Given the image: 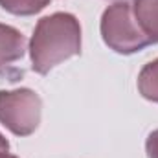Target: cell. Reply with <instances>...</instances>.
<instances>
[{
	"label": "cell",
	"instance_id": "cell-1",
	"mask_svg": "<svg viewBox=\"0 0 158 158\" xmlns=\"http://www.w3.org/2000/svg\"><path fill=\"white\" fill-rule=\"evenodd\" d=\"M31 66L37 74H48L53 66L81 53V26L70 13H53L35 26L31 44Z\"/></svg>",
	"mask_w": 158,
	"mask_h": 158
},
{
	"label": "cell",
	"instance_id": "cell-2",
	"mask_svg": "<svg viewBox=\"0 0 158 158\" xmlns=\"http://www.w3.org/2000/svg\"><path fill=\"white\" fill-rule=\"evenodd\" d=\"M101 37L110 50L123 55L136 53L151 42L132 19L131 6L127 2L112 4L105 9L101 17Z\"/></svg>",
	"mask_w": 158,
	"mask_h": 158
},
{
	"label": "cell",
	"instance_id": "cell-3",
	"mask_svg": "<svg viewBox=\"0 0 158 158\" xmlns=\"http://www.w3.org/2000/svg\"><path fill=\"white\" fill-rule=\"evenodd\" d=\"M42 101L30 88L0 90V123L17 136H30L40 123Z\"/></svg>",
	"mask_w": 158,
	"mask_h": 158
},
{
	"label": "cell",
	"instance_id": "cell-4",
	"mask_svg": "<svg viewBox=\"0 0 158 158\" xmlns=\"http://www.w3.org/2000/svg\"><path fill=\"white\" fill-rule=\"evenodd\" d=\"M26 52V37L7 26L0 24V74H6L9 64L19 61Z\"/></svg>",
	"mask_w": 158,
	"mask_h": 158
},
{
	"label": "cell",
	"instance_id": "cell-5",
	"mask_svg": "<svg viewBox=\"0 0 158 158\" xmlns=\"http://www.w3.org/2000/svg\"><path fill=\"white\" fill-rule=\"evenodd\" d=\"M134 17L151 42H158V0H134Z\"/></svg>",
	"mask_w": 158,
	"mask_h": 158
},
{
	"label": "cell",
	"instance_id": "cell-6",
	"mask_svg": "<svg viewBox=\"0 0 158 158\" xmlns=\"http://www.w3.org/2000/svg\"><path fill=\"white\" fill-rule=\"evenodd\" d=\"M138 88L145 99L158 103V59L142 68L138 76Z\"/></svg>",
	"mask_w": 158,
	"mask_h": 158
},
{
	"label": "cell",
	"instance_id": "cell-7",
	"mask_svg": "<svg viewBox=\"0 0 158 158\" xmlns=\"http://www.w3.org/2000/svg\"><path fill=\"white\" fill-rule=\"evenodd\" d=\"M50 0H0V6L13 15H35L48 6Z\"/></svg>",
	"mask_w": 158,
	"mask_h": 158
},
{
	"label": "cell",
	"instance_id": "cell-8",
	"mask_svg": "<svg viewBox=\"0 0 158 158\" xmlns=\"http://www.w3.org/2000/svg\"><path fill=\"white\" fill-rule=\"evenodd\" d=\"M145 147H147L149 158H158V131H153V132L149 134Z\"/></svg>",
	"mask_w": 158,
	"mask_h": 158
},
{
	"label": "cell",
	"instance_id": "cell-9",
	"mask_svg": "<svg viewBox=\"0 0 158 158\" xmlns=\"http://www.w3.org/2000/svg\"><path fill=\"white\" fill-rule=\"evenodd\" d=\"M7 149H9V142L0 134V153H7Z\"/></svg>",
	"mask_w": 158,
	"mask_h": 158
},
{
	"label": "cell",
	"instance_id": "cell-10",
	"mask_svg": "<svg viewBox=\"0 0 158 158\" xmlns=\"http://www.w3.org/2000/svg\"><path fill=\"white\" fill-rule=\"evenodd\" d=\"M0 158H17V156H13V155H7V153H0Z\"/></svg>",
	"mask_w": 158,
	"mask_h": 158
},
{
	"label": "cell",
	"instance_id": "cell-11",
	"mask_svg": "<svg viewBox=\"0 0 158 158\" xmlns=\"http://www.w3.org/2000/svg\"><path fill=\"white\" fill-rule=\"evenodd\" d=\"M121 2H125V0H121Z\"/></svg>",
	"mask_w": 158,
	"mask_h": 158
}]
</instances>
